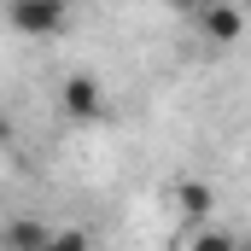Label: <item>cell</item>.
<instances>
[{"label": "cell", "instance_id": "cell-2", "mask_svg": "<svg viewBox=\"0 0 251 251\" xmlns=\"http://www.w3.org/2000/svg\"><path fill=\"white\" fill-rule=\"evenodd\" d=\"M59 111L70 117V123H105V117H111V94H105L100 76L70 70V76L59 82Z\"/></svg>", "mask_w": 251, "mask_h": 251}, {"label": "cell", "instance_id": "cell-3", "mask_svg": "<svg viewBox=\"0 0 251 251\" xmlns=\"http://www.w3.org/2000/svg\"><path fill=\"white\" fill-rule=\"evenodd\" d=\"M187 18H193V29H199L204 41H216V47H234V41L246 35V12H240L234 0H199Z\"/></svg>", "mask_w": 251, "mask_h": 251}, {"label": "cell", "instance_id": "cell-5", "mask_svg": "<svg viewBox=\"0 0 251 251\" xmlns=\"http://www.w3.org/2000/svg\"><path fill=\"white\" fill-rule=\"evenodd\" d=\"M0 240L6 246H53V228H41V222H6Z\"/></svg>", "mask_w": 251, "mask_h": 251}, {"label": "cell", "instance_id": "cell-6", "mask_svg": "<svg viewBox=\"0 0 251 251\" xmlns=\"http://www.w3.org/2000/svg\"><path fill=\"white\" fill-rule=\"evenodd\" d=\"M6 134H12V128H6V117H0V140H6Z\"/></svg>", "mask_w": 251, "mask_h": 251}, {"label": "cell", "instance_id": "cell-1", "mask_svg": "<svg viewBox=\"0 0 251 251\" xmlns=\"http://www.w3.org/2000/svg\"><path fill=\"white\" fill-rule=\"evenodd\" d=\"M6 24L24 41H53L70 24V0H6Z\"/></svg>", "mask_w": 251, "mask_h": 251}, {"label": "cell", "instance_id": "cell-4", "mask_svg": "<svg viewBox=\"0 0 251 251\" xmlns=\"http://www.w3.org/2000/svg\"><path fill=\"white\" fill-rule=\"evenodd\" d=\"M176 204H181V216H210L216 193H210V181H181L176 187Z\"/></svg>", "mask_w": 251, "mask_h": 251}]
</instances>
